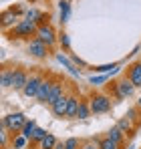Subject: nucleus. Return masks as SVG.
Segmentation results:
<instances>
[{
  "label": "nucleus",
  "mask_w": 141,
  "mask_h": 149,
  "mask_svg": "<svg viewBox=\"0 0 141 149\" xmlns=\"http://www.w3.org/2000/svg\"><path fill=\"white\" fill-rule=\"evenodd\" d=\"M24 125H26V119H24L22 113H12L8 117H4V121H2V127H6L10 131H18V129H22Z\"/></svg>",
  "instance_id": "nucleus-1"
},
{
  "label": "nucleus",
  "mask_w": 141,
  "mask_h": 149,
  "mask_svg": "<svg viewBox=\"0 0 141 149\" xmlns=\"http://www.w3.org/2000/svg\"><path fill=\"white\" fill-rule=\"evenodd\" d=\"M111 109V99L105 97V95H97L91 101V111L93 113H107Z\"/></svg>",
  "instance_id": "nucleus-2"
},
{
  "label": "nucleus",
  "mask_w": 141,
  "mask_h": 149,
  "mask_svg": "<svg viewBox=\"0 0 141 149\" xmlns=\"http://www.w3.org/2000/svg\"><path fill=\"white\" fill-rule=\"evenodd\" d=\"M34 30H38L32 20H22V22H18V24L14 26V30H12V34H16V36H30Z\"/></svg>",
  "instance_id": "nucleus-3"
},
{
  "label": "nucleus",
  "mask_w": 141,
  "mask_h": 149,
  "mask_svg": "<svg viewBox=\"0 0 141 149\" xmlns=\"http://www.w3.org/2000/svg\"><path fill=\"white\" fill-rule=\"evenodd\" d=\"M36 34H38V38H40L47 47L54 45V30H52V26L40 24V26H38V30H36Z\"/></svg>",
  "instance_id": "nucleus-4"
},
{
  "label": "nucleus",
  "mask_w": 141,
  "mask_h": 149,
  "mask_svg": "<svg viewBox=\"0 0 141 149\" xmlns=\"http://www.w3.org/2000/svg\"><path fill=\"white\" fill-rule=\"evenodd\" d=\"M28 52L34 54V56H38V58H43V56L47 54V45H45L40 38H32V40L28 42Z\"/></svg>",
  "instance_id": "nucleus-5"
},
{
  "label": "nucleus",
  "mask_w": 141,
  "mask_h": 149,
  "mask_svg": "<svg viewBox=\"0 0 141 149\" xmlns=\"http://www.w3.org/2000/svg\"><path fill=\"white\" fill-rule=\"evenodd\" d=\"M40 79L38 77H30L28 79V83H26V87L22 89V93L26 95V97H36L38 95V89H40Z\"/></svg>",
  "instance_id": "nucleus-6"
},
{
  "label": "nucleus",
  "mask_w": 141,
  "mask_h": 149,
  "mask_svg": "<svg viewBox=\"0 0 141 149\" xmlns=\"http://www.w3.org/2000/svg\"><path fill=\"white\" fill-rule=\"evenodd\" d=\"M67 109H69V97H61L52 105V113L57 117H67Z\"/></svg>",
  "instance_id": "nucleus-7"
},
{
  "label": "nucleus",
  "mask_w": 141,
  "mask_h": 149,
  "mask_svg": "<svg viewBox=\"0 0 141 149\" xmlns=\"http://www.w3.org/2000/svg\"><path fill=\"white\" fill-rule=\"evenodd\" d=\"M133 91H135V85H133L131 81H121L117 85V95L121 99H123V97H131Z\"/></svg>",
  "instance_id": "nucleus-8"
},
{
  "label": "nucleus",
  "mask_w": 141,
  "mask_h": 149,
  "mask_svg": "<svg viewBox=\"0 0 141 149\" xmlns=\"http://www.w3.org/2000/svg\"><path fill=\"white\" fill-rule=\"evenodd\" d=\"M50 89H52V83H50V81H43V83H40V89H38L36 99L40 101V103H47L48 95H50Z\"/></svg>",
  "instance_id": "nucleus-9"
},
{
  "label": "nucleus",
  "mask_w": 141,
  "mask_h": 149,
  "mask_svg": "<svg viewBox=\"0 0 141 149\" xmlns=\"http://www.w3.org/2000/svg\"><path fill=\"white\" fill-rule=\"evenodd\" d=\"M61 97H63V85H59V83H52V89H50V95H48V105H50V107H52V105H54V103H57V101L61 99Z\"/></svg>",
  "instance_id": "nucleus-10"
},
{
  "label": "nucleus",
  "mask_w": 141,
  "mask_h": 149,
  "mask_svg": "<svg viewBox=\"0 0 141 149\" xmlns=\"http://www.w3.org/2000/svg\"><path fill=\"white\" fill-rule=\"evenodd\" d=\"M28 83V77L22 73V71H14V79H12V87L14 89H24Z\"/></svg>",
  "instance_id": "nucleus-11"
},
{
  "label": "nucleus",
  "mask_w": 141,
  "mask_h": 149,
  "mask_svg": "<svg viewBox=\"0 0 141 149\" xmlns=\"http://www.w3.org/2000/svg\"><path fill=\"white\" fill-rule=\"evenodd\" d=\"M129 81H131L135 87H141V63H137V65L131 69V73H129Z\"/></svg>",
  "instance_id": "nucleus-12"
},
{
  "label": "nucleus",
  "mask_w": 141,
  "mask_h": 149,
  "mask_svg": "<svg viewBox=\"0 0 141 149\" xmlns=\"http://www.w3.org/2000/svg\"><path fill=\"white\" fill-rule=\"evenodd\" d=\"M57 61H59V63H63V65H65V67L69 69V73H70V74H75V77H79V71L75 69V65L70 63V61L67 58V56H65V54H61V52H57Z\"/></svg>",
  "instance_id": "nucleus-13"
},
{
  "label": "nucleus",
  "mask_w": 141,
  "mask_h": 149,
  "mask_svg": "<svg viewBox=\"0 0 141 149\" xmlns=\"http://www.w3.org/2000/svg\"><path fill=\"white\" fill-rule=\"evenodd\" d=\"M79 101L77 97H69V109H67V117H77V113H79Z\"/></svg>",
  "instance_id": "nucleus-14"
},
{
  "label": "nucleus",
  "mask_w": 141,
  "mask_h": 149,
  "mask_svg": "<svg viewBox=\"0 0 141 149\" xmlns=\"http://www.w3.org/2000/svg\"><path fill=\"white\" fill-rule=\"evenodd\" d=\"M107 137H109V139H113V141L119 145V143L123 141V131H121L119 127H111V129H109V133H107Z\"/></svg>",
  "instance_id": "nucleus-15"
},
{
  "label": "nucleus",
  "mask_w": 141,
  "mask_h": 149,
  "mask_svg": "<svg viewBox=\"0 0 141 149\" xmlns=\"http://www.w3.org/2000/svg\"><path fill=\"white\" fill-rule=\"evenodd\" d=\"M34 131H36V123H34V121H26V125L22 127V135L26 139H30V137L34 135Z\"/></svg>",
  "instance_id": "nucleus-16"
},
{
  "label": "nucleus",
  "mask_w": 141,
  "mask_h": 149,
  "mask_svg": "<svg viewBox=\"0 0 141 149\" xmlns=\"http://www.w3.org/2000/svg\"><path fill=\"white\" fill-rule=\"evenodd\" d=\"M54 145H57V139H54V135H50V133L40 141V149H54Z\"/></svg>",
  "instance_id": "nucleus-17"
},
{
  "label": "nucleus",
  "mask_w": 141,
  "mask_h": 149,
  "mask_svg": "<svg viewBox=\"0 0 141 149\" xmlns=\"http://www.w3.org/2000/svg\"><path fill=\"white\" fill-rule=\"evenodd\" d=\"M69 16H70V6H69V2H61V20L63 22H67L69 20Z\"/></svg>",
  "instance_id": "nucleus-18"
},
{
  "label": "nucleus",
  "mask_w": 141,
  "mask_h": 149,
  "mask_svg": "<svg viewBox=\"0 0 141 149\" xmlns=\"http://www.w3.org/2000/svg\"><path fill=\"white\" fill-rule=\"evenodd\" d=\"M12 79H14V71H6L2 73V87H12Z\"/></svg>",
  "instance_id": "nucleus-19"
},
{
  "label": "nucleus",
  "mask_w": 141,
  "mask_h": 149,
  "mask_svg": "<svg viewBox=\"0 0 141 149\" xmlns=\"http://www.w3.org/2000/svg\"><path fill=\"white\" fill-rule=\"evenodd\" d=\"M89 113H91V107H89L87 103H81V105H79V113H77V117H79V119H87Z\"/></svg>",
  "instance_id": "nucleus-20"
},
{
  "label": "nucleus",
  "mask_w": 141,
  "mask_h": 149,
  "mask_svg": "<svg viewBox=\"0 0 141 149\" xmlns=\"http://www.w3.org/2000/svg\"><path fill=\"white\" fill-rule=\"evenodd\" d=\"M119 145L113 141V139H109V137H105L103 141H99V149H117Z\"/></svg>",
  "instance_id": "nucleus-21"
},
{
  "label": "nucleus",
  "mask_w": 141,
  "mask_h": 149,
  "mask_svg": "<svg viewBox=\"0 0 141 149\" xmlns=\"http://www.w3.org/2000/svg\"><path fill=\"white\" fill-rule=\"evenodd\" d=\"M43 18V14L38 12V10H28L26 12V20H32V22H38Z\"/></svg>",
  "instance_id": "nucleus-22"
},
{
  "label": "nucleus",
  "mask_w": 141,
  "mask_h": 149,
  "mask_svg": "<svg viewBox=\"0 0 141 149\" xmlns=\"http://www.w3.org/2000/svg\"><path fill=\"white\" fill-rule=\"evenodd\" d=\"M48 133L45 129H40V127H36V131H34V135H32V139H36V141H43L45 137H47Z\"/></svg>",
  "instance_id": "nucleus-23"
},
{
  "label": "nucleus",
  "mask_w": 141,
  "mask_h": 149,
  "mask_svg": "<svg viewBox=\"0 0 141 149\" xmlns=\"http://www.w3.org/2000/svg\"><path fill=\"white\" fill-rule=\"evenodd\" d=\"M117 127H119V129H121V131H129V129H131V123H129V119L125 117V119H119Z\"/></svg>",
  "instance_id": "nucleus-24"
},
{
  "label": "nucleus",
  "mask_w": 141,
  "mask_h": 149,
  "mask_svg": "<svg viewBox=\"0 0 141 149\" xmlns=\"http://www.w3.org/2000/svg\"><path fill=\"white\" fill-rule=\"evenodd\" d=\"M65 149H79V141L75 139V137H70L65 141Z\"/></svg>",
  "instance_id": "nucleus-25"
},
{
  "label": "nucleus",
  "mask_w": 141,
  "mask_h": 149,
  "mask_svg": "<svg viewBox=\"0 0 141 149\" xmlns=\"http://www.w3.org/2000/svg\"><path fill=\"white\" fill-rule=\"evenodd\" d=\"M24 145H26V137H24V135H20V137H14V147H16V149H22Z\"/></svg>",
  "instance_id": "nucleus-26"
},
{
  "label": "nucleus",
  "mask_w": 141,
  "mask_h": 149,
  "mask_svg": "<svg viewBox=\"0 0 141 149\" xmlns=\"http://www.w3.org/2000/svg\"><path fill=\"white\" fill-rule=\"evenodd\" d=\"M89 81H91V85H101V83H105V81H107V74H99V77H91Z\"/></svg>",
  "instance_id": "nucleus-27"
},
{
  "label": "nucleus",
  "mask_w": 141,
  "mask_h": 149,
  "mask_svg": "<svg viewBox=\"0 0 141 149\" xmlns=\"http://www.w3.org/2000/svg\"><path fill=\"white\" fill-rule=\"evenodd\" d=\"M99 73H109V71H117V65H103V67H97Z\"/></svg>",
  "instance_id": "nucleus-28"
},
{
  "label": "nucleus",
  "mask_w": 141,
  "mask_h": 149,
  "mask_svg": "<svg viewBox=\"0 0 141 149\" xmlns=\"http://www.w3.org/2000/svg\"><path fill=\"white\" fill-rule=\"evenodd\" d=\"M12 18H14V14H12V12H4V20H2V22H4V26L10 24V22H12Z\"/></svg>",
  "instance_id": "nucleus-29"
},
{
  "label": "nucleus",
  "mask_w": 141,
  "mask_h": 149,
  "mask_svg": "<svg viewBox=\"0 0 141 149\" xmlns=\"http://www.w3.org/2000/svg\"><path fill=\"white\" fill-rule=\"evenodd\" d=\"M61 45H63L65 49H69V47H70V40H69V36H67V34H63V36H61Z\"/></svg>",
  "instance_id": "nucleus-30"
},
{
  "label": "nucleus",
  "mask_w": 141,
  "mask_h": 149,
  "mask_svg": "<svg viewBox=\"0 0 141 149\" xmlns=\"http://www.w3.org/2000/svg\"><path fill=\"white\" fill-rule=\"evenodd\" d=\"M135 115H137L135 109H129V111H127V119H135Z\"/></svg>",
  "instance_id": "nucleus-31"
},
{
  "label": "nucleus",
  "mask_w": 141,
  "mask_h": 149,
  "mask_svg": "<svg viewBox=\"0 0 141 149\" xmlns=\"http://www.w3.org/2000/svg\"><path fill=\"white\" fill-rule=\"evenodd\" d=\"M83 149H99V145H95V143H87Z\"/></svg>",
  "instance_id": "nucleus-32"
},
{
  "label": "nucleus",
  "mask_w": 141,
  "mask_h": 149,
  "mask_svg": "<svg viewBox=\"0 0 141 149\" xmlns=\"http://www.w3.org/2000/svg\"><path fill=\"white\" fill-rule=\"evenodd\" d=\"M54 149H65V143H59V141H57V145H54Z\"/></svg>",
  "instance_id": "nucleus-33"
},
{
  "label": "nucleus",
  "mask_w": 141,
  "mask_h": 149,
  "mask_svg": "<svg viewBox=\"0 0 141 149\" xmlns=\"http://www.w3.org/2000/svg\"><path fill=\"white\" fill-rule=\"evenodd\" d=\"M137 107H139V109H141V97H139V101H137Z\"/></svg>",
  "instance_id": "nucleus-34"
}]
</instances>
